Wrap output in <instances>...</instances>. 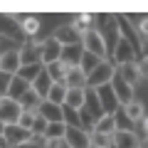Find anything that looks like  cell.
Returning a JSON list of instances; mask_svg holds the SVG:
<instances>
[{
	"mask_svg": "<svg viewBox=\"0 0 148 148\" xmlns=\"http://www.w3.org/2000/svg\"><path fill=\"white\" fill-rule=\"evenodd\" d=\"M0 37L3 40H10V42H25L27 37L22 32V20L15 12H0Z\"/></svg>",
	"mask_w": 148,
	"mask_h": 148,
	"instance_id": "1",
	"label": "cell"
},
{
	"mask_svg": "<svg viewBox=\"0 0 148 148\" xmlns=\"http://www.w3.org/2000/svg\"><path fill=\"white\" fill-rule=\"evenodd\" d=\"M114 72H116L114 62H109V59H101V62L96 64V67L91 69L89 74H86V89H96V86L109 84L111 77H114Z\"/></svg>",
	"mask_w": 148,
	"mask_h": 148,
	"instance_id": "2",
	"label": "cell"
},
{
	"mask_svg": "<svg viewBox=\"0 0 148 148\" xmlns=\"http://www.w3.org/2000/svg\"><path fill=\"white\" fill-rule=\"evenodd\" d=\"M82 47H84V52L94 54V57L99 59H106L109 54H106V42H104V37H101L99 30H89L84 37H82Z\"/></svg>",
	"mask_w": 148,
	"mask_h": 148,
	"instance_id": "3",
	"label": "cell"
},
{
	"mask_svg": "<svg viewBox=\"0 0 148 148\" xmlns=\"http://www.w3.org/2000/svg\"><path fill=\"white\" fill-rule=\"evenodd\" d=\"M20 54V67H27V64H40L42 59V42H35V40H25L17 49Z\"/></svg>",
	"mask_w": 148,
	"mask_h": 148,
	"instance_id": "4",
	"label": "cell"
},
{
	"mask_svg": "<svg viewBox=\"0 0 148 148\" xmlns=\"http://www.w3.org/2000/svg\"><path fill=\"white\" fill-rule=\"evenodd\" d=\"M20 116H22L20 101L3 96V99H0V121L5 123V126H10V123H20Z\"/></svg>",
	"mask_w": 148,
	"mask_h": 148,
	"instance_id": "5",
	"label": "cell"
},
{
	"mask_svg": "<svg viewBox=\"0 0 148 148\" xmlns=\"http://www.w3.org/2000/svg\"><path fill=\"white\" fill-rule=\"evenodd\" d=\"M64 146L67 148H91V133L84 128L67 126L64 131Z\"/></svg>",
	"mask_w": 148,
	"mask_h": 148,
	"instance_id": "6",
	"label": "cell"
},
{
	"mask_svg": "<svg viewBox=\"0 0 148 148\" xmlns=\"http://www.w3.org/2000/svg\"><path fill=\"white\" fill-rule=\"evenodd\" d=\"M111 57H114V67H121V64H126V62H138V54L133 52L131 42L123 40L121 35H119V42H116V47H114V52H111Z\"/></svg>",
	"mask_w": 148,
	"mask_h": 148,
	"instance_id": "7",
	"label": "cell"
},
{
	"mask_svg": "<svg viewBox=\"0 0 148 148\" xmlns=\"http://www.w3.org/2000/svg\"><path fill=\"white\" fill-rule=\"evenodd\" d=\"M111 89H114V96H116V101L121 106H126V104H131L133 101V86L128 84L126 79H123V77H119L116 72H114V77H111Z\"/></svg>",
	"mask_w": 148,
	"mask_h": 148,
	"instance_id": "8",
	"label": "cell"
},
{
	"mask_svg": "<svg viewBox=\"0 0 148 148\" xmlns=\"http://www.w3.org/2000/svg\"><path fill=\"white\" fill-rule=\"evenodd\" d=\"M94 94H96V99H99V104H101V109H104V114L114 116V114L119 111V101H116V96H114V89H111V84L96 86Z\"/></svg>",
	"mask_w": 148,
	"mask_h": 148,
	"instance_id": "9",
	"label": "cell"
},
{
	"mask_svg": "<svg viewBox=\"0 0 148 148\" xmlns=\"http://www.w3.org/2000/svg\"><path fill=\"white\" fill-rule=\"evenodd\" d=\"M3 138L10 143V148H15V146H20V143L30 141V138H32V131L22 128L20 123H10V126H5V131H3Z\"/></svg>",
	"mask_w": 148,
	"mask_h": 148,
	"instance_id": "10",
	"label": "cell"
},
{
	"mask_svg": "<svg viewBox=\"0 0 148 148\" xmlns=\"http://www.w3.org/2000/svg\"><path fill=\"white\" fill-rule=\"evenodd\" d=\"M52 37L62 45V47H69V45H82V35L74 30L72 25H59L57 30L52 32Z\"/></svg>",
	"mask_w": 148,
	"mask_h": 148,
	"instance_id": "11",
	"label": "cell"
},
{
	"mask_svg": "<svg viewBox=\"0 0 148 148\" xmlns=\"http://www.w3.org/2000/svg\"><path fill=\"white\" fill-rule=\"evenodd\" d=\"M111 146L114 148H141V138L136 131H116L111 136Z\"/></svg>",
	"mask_w": 148,
	"mask_h": 148,
	"instance_id": "12",
	"label": "cell"
},
{
	"mask_svg": "<svg viewBox=\"0 0 148 148\" xmlns=\"http://www.w3.org/2000/svg\"><path fill=\"white\" fill-rule=\"evenodd\" d=\"M37 114L42 119H47L49 123H64V114H62V106L52 104V101H40V109H37Z\"/></svg>",
	"mask_w": 148,
	"mask_h": 148,
	"instance_id": "13",
	"label": "cell"
},
{
	"mask_svg": "<svg viewBox=\"0 0 148 148\" xmlns=\"http://www.w3.org/2000/svg\"><path fill=\"white\" fill-rule=\"evenodd\" d=\"M0 72L8 74V77H15L20 72V54H17V49H10V52L0 54Z\"/></svg>",
	"mask_w": 148,
	"mask_h": 148,
	"instance_id": "14",
	"label": "cell"
},
{
	"mask_svg": "<svg viewBox=\"0 0 148 148\" xmlns=\"http://www.w3.org/2000/svg\"><path fill=\"white\" fill-rule=\"evenodd\" d=\"M59 54H62V45L54 40V37H47L42 42V59L40 62L47 67V64H52V62H57L59 59Z\"/></svg>",
	"mask_w": 148,
	"mask_h": 148,
	"instance_id": "15",
	"label": "cell"
},
{
	"mask_svg": "<svg viewBox=\"0 0 148 148\" xmlns=\"http://www.w3.org/2000/svg\"><path fill=\"white\" fill-rule=\"evenodd\" d=\"M116 74H119V77H123L131 86H136L138 82H141V77H143L141 64H138V62H126V64H121V67H116Z\"/></svg>",
	"mask_w": 148,
	"mask_h": 148,
	"instance_id": "16",
	"label": "cell"
},
{
	"mask_svg": "<svg viewBox=\"0 0 148 148\" xmlns=\"http://www.w3.org/2000/svg\"><path fill=\"white\" fill-rule=\"evenodd\" d=\"M82 54H84V47H82V45H69V47H62L59 62H64L67 67H79Z\"/></svg>",
	"mask_w": 148,
	"mask_h": 148,
	"instance_id": "17",
	"label": "cell"
},
{
	"mask_svg": "<svg viewBox=\"0 0 148 148\" xmlns=\"http://www.w3.org/2000/svg\"><path fill=\"white\" fill-rule=\"evenodd\" d=\"M64 86L67 89H86V74L79 67H69L67 77H64Z\"/></svg>",
	"mask_w": 148,
	"mask_h": 148,
	"instance_id": "18",
	"label": "cell"
},
{
	"mask_svg": "<svg viewBox=\"0 0 148 148\" xmlns=\"http://www.w3.org/2000/svg\"><path fill=\"white\" fill-rule=\"evenodd\" d=\"M30 91V82H25V79H20V77H10V86H8V99H15V101H20L22 96Z\"/></svg>",
	"mask_w": 148,
	"mask_h": 148,
	"instance_id": "19",
	"label": "cell"
},
{
	"mask_svg": "<svg viewBox=\"0 0 148 148\" xmlns=\"http://www.w3.org/2000/svg\"><path fill=\"white\" fill-rule=\"evenodd\" d=\"M52 84H54V82L49 79V74L42 69V72H40V77H37V79L30 84V89H32L37 96H40V99L45 101V99H47V94H49V86H52Z\"/></svg>",
	"mask_w": 148,
	"mask_h": 148,
	"instance_id": "20",
	"label": "cell"
},
{
	"mask_svg": "<svg viewBox=\"0 0 148 148\" xmlns=\"http://www.w3.org/2000/svg\"><path fill=\"white\" fill-rule=\"evenodd\" d=\"M86 101V89H67V99H64L62 106H69L74 111H82Z\"/></svg>",
	"mask_w": 148,
	"mask_h": 148,
	"instance_id": "21",
	"label": "cell"
},
{
	"mask_svg": "<svg viewBox=\"0 0 148 148\" xmlns=\"http://www.w3.org/2000/svg\"><path fill=\"white\" fill-rule=\"evenodd\" d=\"M84 111L89 114L94 121H99L101 116H104V109H101V104H99V99H96V94H94V89H86V101H84Z\"/></svg>",
	"mask_w": 148,
	"mask_h": 148,
	"instance_id": "22",
	"label": "cell"
},
{
	"mask_svg": "<svg viewBox=\"0 0 148 148\" xmlns=\"http://www.w3.org/2000/svg\"><path fill=\"white\" fill-rule=\"evenodd\" d=\"M91 133H101V136H109L111 138L114 133H116V121H114V116L104 114V116L94 123V131H91Z\"/></svg>",
	"mask_w": 148,
	"mask_h": 148,
	"instance_id": "23",
	"label": "cell"
},
{
	"mask_svg": "<svg viewBox=\"0 0 148 148\" xmlns=\"http://www.w3.org/2000/svg\"><path fill=\"white\" fill-rule=\"evenodd\" d=\"M123 116H126L128 121H143V116H146V106H143L138 99H133L131 104L123 106Z\"/></svg>",
	"mask_w": 148,
	"mask_h": 148,
	"instance_id": "24",
	"label": "cell"
},
{
	"mask_svg": "<svg viewBox=\"0 0 148 148\" xmlns=\"http://www.w3.org/2000/svg\"><path fill=\"white\" fill-rule=\"evenodd\" d=\"M67 64H64V62H59V59H57V62H52V64H47V67H45V72H47L49 74V79H52V82H62V84H64V77H67Z\"/></svg>",
	"mask_w": 148,
	"mask_h": 148,
	"instance_id": "25",
	"label": "cell"
},
{
	"mask_svg": "<svg viewBox=\"0 0 148 148\" xmlns=\"http://www.w3.org/2000/svg\"><path fill=\"white\" fill-rule=\"evenodd\" d=\"M64 99H67V86L62 84V82H54L52 86H49V94H47V101H52V104L62 106Z\"/></svg>",
	"mask_w": 148,
	"mask_h": 148,
	"instance_id": "26",
	"label": "cell"
},
{
	"mask_svg": "<svg viewBox=\"0 0 148 148\" xmlns=\"http://www.w3.org/2000/svg\"><path fill=\"white\" fill-rule=\"evenodd\" d=\"M45 69V64L40 62V64H27V67H20V72H17V77H20V79H25V82H35L37 77H40V72H42Z\"/></svg>",
	"mask_w": 148,
	"mask_h": 148,
	"instance_id": "27",
	"label": "cell"
},
{
	"mask_svg": "<svg viewBox=\"0 0 148 148\" xmlns=\"http://www.w3.org/2000/svg\"><path fill=\"white\" fill-rule=\"evenodd\" d=\"M69 25H72V27H74V30L79 32V35H82V37H84V35H86V32H89V30H91V15H89V12H82V15H77V17H74V20H72V22H69Z\"/></svg>",
	"mask_w": 148,
	"mask_h": 148,
	"instance_id": "28",
	"label": "cell"
},
{
	"mask_svg": "<svg viewBox=\"0 0 148 148\" xmlns=\"http://www.w3.org/2000/svg\"><path fill=\"white\" fill-rule=\"evenodd\" d=\"M40 101H42V99L30 89V91L20 99V106H22V111H37V109H40Z\"/></svg>",
	"mask_w": 148,
	"mask_h": 148,
	"instance_id": "29",
	"label": "cell"
},
{
	"mask_svg": "<svg viewBox=\"0 0 148 148\" xmlns=\"http://www.w3.org/2000/svg\"><path fill=\"white\" fill-rule=\"evenodd\" d=\"M22 32H25L27 40H32V37L40 32V20H37V17H25V20H22Z\"/></svg>",
	"mask_w": 148,
	"mask_h": 148,
	"instance_id": "30",
	"label": "cell"
},
{
	"mask_svg": "<svg viewBox=\"0 0 148 148\" xmlns=\"http://www.w3.org/2000/svg\"><path fill=\"white\" fill-rule=\"evenodd\" d=\"M99 62H101L99 57H94V54L84 52V54H82V62H79V69H82L84 74H89V72H91V69H94V67H96Z\"/></svg>",
	"mask_w": 148,
	"mask_h": 148,
	"instance_id": "31",
	"label": "cell"
},
{
	"mask_svg": "<svg viewBox=\"0 0 148 148\" xmlns=\"http://www.w3.org/2000/svg\"><path fill=\"white\" fill-rule=\"evenodd\" d=\"M64 131H67V123H49L45 131V138H62L64 141Z\"/></svg>",
	"mask_w": 148,
	"mask_h": 148,
	"instance_id": "32",
	"label": "cell"
},
{
	"mask_svg": "<svg viewBox=\"0 0 148 148\" xmlns=\"http://www.w3.org/2000/svg\"><path fill=\"white\" fill-rule=\"evenodd\" d=\"M47 126H49V121L47 119H42L40 114H37V119H35V123H32V136H45V131H47Z\"/></svg>",
	"mask_w": 148,
	"mask_h": 148,
	"instance_id": "33",
	"label": "cell"
},
{
	"mask_svg": "<svg viewBox=\"0 0 148 148\" xmlns=\"http://www.w3.org/2000/svg\"><path fill=\"white\" fill-rule=\"evenodd\" d=\"M109 146H111V138H109V136L91 133V148H109Z\"/></svg>",
	"mask_w": 148,
	"mask_h": 148,
	"instance_id": "34",
	"label": "cell"
},
{
	"mask_svg": "<svg viewBox=\"0 0 148 148\" xmlns=\"http://www.w3.org/2000/svg\"><path fill=\"white\" fill-rule=\"evenodd\" d=\"M35 119H37V111H22V116H20V126L30 131L32 123H35Z\"/></svg>",
	"mask_w": 148,
	"mask_h": 148,
	"instance_id": "35",
	"label": "cell"
},
{
	"mask_svg": "<svg viewBox=\"0 0 148 148\" xmlns=\"http://www.w3.org/2000/svg\"><path fill=\"white\" fill-rule=\"evenodd\" d=\"M8 86H10V77L0 72V99H3V96H8Z\"/></svg>",
	"mask_w": 148,
	"mask_h": 148,
	"instance_id": "36",
	"label": "cell"
},
{
	"mask_svg": "<svg viewBox=\"0 0 148 148\" xmlns=\"http://www.w3.org/2000/svg\"><path fill=\"white\" fill-rule=\"evenodd\" d=\"M45 148H64L62 138H45Z\"/></svg>",
	"mask_w": 148,
	"mask_h": 148,
	"instance_id": "37",
	"label": "cell"
},
{
	"mask_svg": "<svg viewBox=\"0 0 148 148\" xmlns=\"http://www.w3.org/2000/svg\"><path fill=\"white\" fill-rule=\"evenodd\" d=\"M138 37L148 40V17H141V25H138Z\"/></svg>",
	"mask_w": 148,
	"mask_h": 148,
	"instance_id": "38",
	"label": "cell"
},
{
	"mask_svg": "<svg viewBox=\"0 0 148 148\" xmlns=\"http://www.w3.org/2000/svg\"><path fill=\"white\" fill-rule=\"evenodd\" d=\"M141 72H143V77H148V57H143V64H141Z\"/></svg>",
	"mask_w": 148,
	"mask_h": 148,
	"instance_id": "39",
	"label": "cell"
},
{
	"mask_svg": "<svg viewBox=\"0 0 148 148\" xmlns=\"http://www.w3.org/2000/svg\"><path fill=\"white\" fill-rule=\"evenodd\" d=\"M0 148H10V143H8V141H5L3 136H0Z\"/></svg>",
	"mask_w": 148,
	"mask_h": 148,
	"instance_id": "40",
	"label": "cell"
},
{
	"mask_svg": "<svg viewBox=\"0 0 148 148\" xmlns=\"http://www.w3.org/2000/svg\"><path fill=\"white\" fill-rule=\"evenodd\" d=\"M143 131H146V136H148V116H143Z\"/></svg>",
	"mask_w": 148,
	"mask_h": 148,
	"instance_id": "41",
	"label": "cell"
},
{
	"mask_svg": "<svg viewBox=\"0 0 148 148\" xmlns=\"http://www.w3.org/2000/svg\"><path fill=\"white\" fill-rule=\"evenodd\" d=\"M141 148H148V138H146V141H141Z\"/></svg>",
	"mask_w": 148,
	"mask_h": 148,
	"instance_id": "42",
	"label": "cell"
},
{
	"mask_svg": "<svg viewBox=\"0 0 148 148\" xmlns=\"http://www.w3.org/2000/svg\"><path fill=\"white\" fill-rule=\"evenodd\" d=\"M109 148H114V146H109Z\"/></svg>",
	"mask_w": 148,
	"mask_h": 148,
	"instance_id": "43",
	"label": "cell"
}]
</instances>
